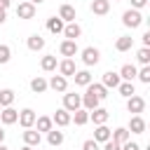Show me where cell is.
I'll return each mask as SVG.
<instances>
[{"label":"cell","mask_w":150,"mask_h":150,"mask_svg":"<svg viewBox=\"0 0 150 150\" xmlns=\"http://www.w3.org/2000/svg\"><path fill=\"white\" fill-rule=\"evenodd\" d=\"M127 110H129V112H134V115H141V112L145 110V98H143V96H138V94L129 96V98H127Z\"/></svg>","instance_id":"3"},{"label":"cell","mask_w":150,"mask_h":150,"mask_svg":"<svg viewBox=\"0 0 150 150\" xmlns=\"http://www.w3.org/2000/svg\"><path fill=\"white\" fill-rule=\"evenodd\" d=\"M52 122H54L56 127H68V124H70V112H68L66 108H59V110L52 115Z\"/></svg>","instance_id":"16"},{"label":"cell","mask_w":150,"mask_h":150,"mask_svg":"<svg viewBox=\"0 0 150 150\" xmlns=\"http://www.w3.org/2000/svg\"><path fill=\"white\" fill-rule=\"evenodd\" d=\"M63 35H66V40H77L82 35V26L77 21H70V23L63 26Z\"/></svg>","instance_id":"9"},{"label":"cell","mask_w":150,"mask_h":150,"mask_svg":"<svg viewBox=\"0 0 150 150\" xmlns=\"http://www.w3.org/2000/svg\"><path fill=\"white\" fill-rule=\"evenodd\" d=\"M47 143H49L52 148H59V145L63 143V131H59V129L52 127V129L47 131Z\"/></svg>","instance_id":"25"},{"label":"cell","mask_w":150,"mask_h":150,"mask_svg":"<svg viewBox=\"0 0 150 150\" xmlns=\"http://www.w3.org/2000/svg\"><path fill=\"white\" fill-rule=\"evenodd\" d=\"M98 103H101V101H98L96 94H91L89 89L82 94V108H84V110H94V108H98Z\"/></svg>","instance_id":"19"},{"label":"cell","mask_w":150,"mask_h":150,"mask_svg":"<svg viewBox=\"0 0 150 150\" xmlns=\"http://www.w3.org/2000/svg\"><path fill=\"white\" fill-rule=\"evenodd\" d=\"M80 54H82V63H84V66H96V63L101 61V52H98L96 47H84Z\"/></svg>","instance_id":"2"},{"label":"cell","mask_w":150,"mask_h":150,"mask_svg":"<svg viewBox=\"0 0 150 150\" xmlns=\"http://www.w3.org/2000/svg\"><path fill=\"white\" fill-rule=\"evenodd\" d=\"M63 108L68 112H75L77 108H82V96L80 94H63Z\"/></svg>","instance_id":"7"},{"label":"cell","mask_w":150,"mask_h":150,"mask_svg":"<svg viewBox=\"0 0 150 150\" xmlns=\"http://www.w3.org/2000/svg\"><path fill=\"white\" fill-rule=\"evenodd\" d=\"M47 87L54 89V91H59V94H63V91L68 89V77H63V75H52V80L47 82Z\"/></svg>","instance_id":"8"},{"label":"cell","mask_w":150,"mask_h":150,"mask_svg":"<svg viewBox=\"0 0 150 150\" xmlns=\"http://www.w3.org/2000/svg\"><path fill=\"white\" fill-rule=\"evenodd\" d=\"M16 120H19V110H14L12 105H7V108H2V112H0V122L2 124H16Z\"/></svg>","instance_id":"11"},{"label":"cell","mask_w":150,"mask_h":150,"mask_svg":"<svg viewBox=\"0 0 150 150\" xmlns=\"http://www.w3.org/2000/svg\"><path fill=\"white\" fill-rule=\"evenodd\" d=\"M21 136H23V143H26V145H30V148H38V145H40V141H42V138H40V131H35L33 127H30V129H26Z\"/></svg>","instance_id":"17"},{"label":"cell","mask_w":150,"mask_h":150,"mask_svg":"<svg viewBox=\"0 0 150 150\" xmlns=\"http://www.w3.org/2000/svg\"><path fill=\"white\" fill-rule=\"evenodd\" d=\"M26 47H28L30 52H40V49H45V38H42L40 33H33V35H28V40H26Z\"/></svg>","instance_id":"13"},{"label":"cell","mask_w":150,"mask_h":150,"mask_svg":"<svg viewBox=\"0 0 150 150\" xmlns=\"http://www.w3.org/2000/svg\"><path fill=\"white\" fill-rule=\"evenodd\" d=\"M73 80H75L77 87H87V84L91 82V73H89V70H75Z\"/></svg>","instance_id":"28"},{"label":"cell","mask_w":150,"mask_h":150,"mask_svg":"<svg viewBox=\"0 0 150 150\" xmlns=\"http://www.w3.org/2000/svg\"><path fill=\"white\" fill-rule=\"evenodd\" d=\"M94 141H96V143L110 141V129H108L105 124H96V129H94Z\"/></svg>","instance_id":"24"},{"label":"cell","mask_w":150,"mask_h":150,"mask_svg":"<svg viewBox=\"0 0 150 150\" xmlns=\"http://www.w3.org/2000/svg\"><path fill=\"white\" fill-rule=\"evenodd\" d=\"M110 138H112L115 143H120V145H122V143H127V141L131 138V134H129V129H127V127H117L115 131H110Z\"/></svg>","instance_id":"20"},{"label":"cell","mask_w":150,"mask_h":150,"mask_svg":"<svg viewBox=\"0 0 150 150\" xmlns=\"http://www.w3.org/2000/svg\"><path fill=\"white\" fill-rule=\"evenodd\" d=\"M0 143H5V129L0 127Z\"/></svg>","instance_id":"45"},{"label":"cell","mask_w":150,"mask_h":150,"mask_svg":"<svg viewBox=\"0 0 150 150\" xmlns=\"http://www.w3.org/2000/svg\"><path fill=\"white\" fill-rule=\"evenodd\" d=\"M108 117H110V112H108L105 108H94V110H89V120H91L94 124H105Z\"/></svg>","instance_id":"15"},{"label":"cell","mask_w":150,"mask_h":150,"mask_svg":"<svg viewBox=\"0 0 150 150\" xmlns=\"http://www.w3.org/2000/svg\"><path fill=\"white\" fill-rule=\"evenodd\" d=\"M134 47V38L131 35H120L117 40H115V49L117 52H129Z\"/></svg>","instance_id":"22"},{"label":"cell","mask_w":150,"mask_h":150,"mask_svg":"<svg viewBox=\"0 0 150 150\" xmlns=\"http://www.w3.org/2000/svg\"><path fill=\"white\" fill-rule=\"evenodd\" d=\"M35 117H38V115H35L33 108H23V110H19V120H16V122H19L23 129H30V127L35 124Z\"/></svg>","instance_id":"6"},{"label":"cell","mask_w":150,"mask_h":150,"mask_svg":"<svg viewBox=\"0 0 150 150\" xmlns=\"http://www.w3.org/2000/svg\"><path fill=\"white\" fill-rule=\"evenodd\" d=\"M59 19H61L63 23L75 21V7H73V5H61V7H59Z\"/></svg>","instance_id":"18"},{"label":"cell","mask_w":150,"mask_h":150,"mask_svg":"<svg viewBox=\"0 0 150 150\" xmlns=\"http://www.w3.org/2000/svg\"><path fill=\"white\" fill-rule=\"evenodd\" d=\"M5 21H7V12H5V9H0V26H2Z\"/></svg>","instance_id":"44"},{"label":"cell","mask_w":150,"mask_h":150,"mask_svg":"<svg viewBox=\"0 0 150 150\" xmlns=\"http://www.w3.org/2000/svg\"><path fill=\"white\" fill-rule=\"evenodd\" d=\"M16 16H19V19H26V21L33 19V16H35V5L28 2V0H21V2L16 5Z\"/></svg>","instance_id":"4"},{"label":"cell","mask_w":150,"mask_h":150,"mask_svg":"<svg viewBox=\"0 0 150 150\" xmlns=\"http://www.w3.org/2000/svg\"><path fill=\"white\" fill-rule=\"evenodd\" d=\"M122 23L127 26V28H138L141 23H143V14H141V9H127L124 14H122Z\"/></svg>","instance_id":"1"},{"label":"cell","mask_w":150,"mask_h":150,"mask_svg":"<svg viewBox=\"0 0 150 150\" xmlns=\"http://www.w3.org/2000/svg\"><path fill=\"white\" fill-rule=\"evenodd\" d=\"M136 59H138V63L150 66V47H141V49L136 52Z\"/></svg>","instance_id":"35"},{"label":"cell","mask_w":150,"mask_h":150,"mask_svg":"<svg viewBox=\"0 0 150 150\" xmlns=\"http://www.w3.org/2000/svg\"><path fill=\"white\" fill-rule=\"evenodd\" d=\"M9 59H12L9 45H0V63H9Z\"/></svg>","instance_id":"37"},{"label":"cell","mask_w":150,"mask_h":150,"mask_svg":"<svg viewBox=\"0 0 150 150\" xmlns=\"http://www.w3.org/2000/svg\"><path fill=\"white\" fill-rule=\"evenodd\" d=\"M120 148H122V145H120V143H115V141H112V138H110V141H105V143H103V150H120Z\"/></svg>","instance_id":"40"},{"label":"cell","mask_w":150,"mask_h":150,"mask_svg":"<svg viewBox=\"0 0 150 150\" xmlns=\"http://www.w3.org/2000/svg\"><path fill=\"white\" fill-rule=\"evenodd\" d=\"M33 127H38V131H40V134H42V131L47 134V131L54 127V122H52V117L42 115V117H35V124H33Z\"/></svg>","instance_id":"31"},{"label":"cell","mask_w":150,"mask_h":150,"mask_svg":"<svg viewBox=\"0 0 150 150\" xmlns=\"http://www.w3.org/2000/svg\"><path fill=\"white\" fill-rule=\"evenodd\" d=\"M28 2H33V5H40V2H45V0H28Z\"/></svg>","instance_id":"46"},{"label":"cell","mask_w":150,"mask_h":150,"mask_svg":"<svg viewBox=\"0 0 150 150\" xmlns=\"http://www.w3.org/2000/svg\"><path fill=\"white\" fill-rule=\"evenodd\" d=\"M63 26H66V23H63L59 16H49V19H47V30H49V33H54V35L63 33Z\"/></svg>","instance_id":"26"},{"label":"cell","mask_w":150,"mask_h":150,"mask_svg":"<svg viewBox=\"0 0 150 150\" xmlns=\"http://www.w3.org/2000/svg\"><path fill=\"white\" fill-rule=\"evenodd\" d=\"M56 68H59V75H63V77H73V75H75V70H77L73 59H63Z\"/></svg>","instance_id":"14"},{"label":"cell","mask_w":150,"mask_h":150,"mask_svg":"<svg viewBox=\"0 0 150 150\" xmlns=\"http://www.w3.org/2000/svg\"><path fill=\"white\" fill-rule=\"evenodd\" d=\"M21 150H33V148H30V145H26V143H23V148H21Z\"/></svg>","instance_id":"47"},{"label":"cell","mask_w":150,"mask_h":150,"mask_svg":"<svg viewBox=\"0 0 150 150\" xmlns=\"http://www.w3.org/2000/svg\"><path fill=\"white\" fill-rule=\"evenodd\" d=\"M0 150H9V148H7V145H5V143H0Z\"/></svg>","instance_id":"48"},{"label":"cell","mask_w":150,"mask_h":150,"mask_svg":"<svg viewBox=\"0 0 150 150\" xmlns=\"http://www.w3.org/2000/svg\"><path fill=\"white\" fill-rule=\"evenodd\" d=\"M120 82H122L120 73H112V70L103 73V80H101V84H103L105 89H117V84H120Z\"/></svg>","instance_id":"10"},{"label":"cell","mask_w":150,"mask_h":150,"mask_svg":"<svg viewBox=\"0 0 150 150\" xmlns=\"http://www.w3.org/2000/svg\"><path fill=\"white\" fill-rule=\"evenodd\" d=\"M120 150H141V145H138V143H134V141L129 138L127 143H122V148H120Z\"/></svg>","instance_id":"39"},{"label":"cell","mask_w":150,"mask_h":150,"mask_svg":"<svg viewBox=\"0 0 150 150\" xmlns=\"http://www.w3.org/2000/svg\"><path fill=\"white\" fill-rule=\"evenodd\" d=\"M112 2H120V0H112Z\"/></svg>","instance_id":"49"},{"label":"cell","mask_w":150,"mask_h":150,"mask_svg":"<svg viewBox=\"0 0 150 150\" xmlns=\"http://www.w3.org/2000/svg\"><path fill=\"white\" fill-rule=\"evenodd\" d=\"M59 52H61V56H66V59H73V56H77V52H80V47H77V40H63V42L59 45Z\"/></svg>","instance_id":"5"},{"label":"cell","mask_w":150,"mask_h":150,"mask_svg":"<svg viewBox=\"0 0 150 150\" xmlns=\"http://www.w3.org/2000/svg\"><path fill=\"white\" fill-rule=\"evenodd\" d=\"M14 98H16L14 89H0V105H2V108L12 105V103H14Z\"/></svg>","instance_id":"34"},{"label":"cell","mask_w":150,"mask_h":150,"mask_svg":"<svg viewBox=\"0 0 150 150\" xmlns=\"http://www.w3.org/2000/svg\"><path fill=\"white\" fill-rule=\"evenodd\" d=\"M120 77H122V80H127V82H134V77H136V66L124 63V66L120 68Z\"/></svg>","instance_id":"33"},{"label":"cell","mask_w":150,"mask_h":150,"mask_svg":"<svg viewBox=\"0 0 150 150\" xmlns=\"http://www.w3.org/2000/svg\"><path fill=\"white\" fill-rule=\"evenodd\" d=\"M19 2H21V0H19Z\"/></svg>","instance_id":"50"},{"label":"cell","mask_w":150,"mask_h":150,"mask_svg":"<svg viewBox=\"0 0 150 150\" xmlns=\"http://www.w3.org/2000/svg\"><path fill=\"white\" fill-rule=\"evenodd\" d=\"M136 77H138L143 84H150V66H143L141 70H136Z\"/></svg>","instance_id":"36"},{"label":"cell","mask_w":150,"mask_h":150,"mask_svg":"<svg viewBox=\"0 0 150 150\" xmlns=\"http://www.w3.org/2000/svg\"><path fill=\"white\" fill-rule=\"evenodd\" d=\"M82 150H101V143H96L94 138H87L82 143Z\"/></svg>","instance_id":"38"},{"label":"cell","mask_w":150,"mask_h":150,"mask_svg":"<svg viewBox=\"0 0 150 150\" xmlns=\"http://www.w3.org/2000/svg\"><path fill=\"white\" fill-rule=\"evenodd\" d=\"M127 129H129V134H145V120L141 115H131Z\"/></svg>","instance_id":"12"},{"label":"cell","mask_w":150,"mask_h":150,"mask_svg":"<svg viewBox=\"0 0 150 150\" xmlns=\"http://www.w3.org/2000/svg\"><path fill=\"white\" fill-rule=\"evenodd\" d=\"M91 12L98 16H105L110 12V0H91Z\"/></svg>","instance_id":"21"},{"label":"cell","mask_w":150,"mask_h":150,"mask_svg":"<svg viewBox=\"0 0 150 150\" xmlns=\"http://www.w3.org/2000/svg\"><path fill=\"white\" fill-rule=\"evenodd\" d=\"M40 66H42V70L45 73H52V70H56V56L54 54H47V56H42V61H40Z\"/></svg>","instance_id":"32"},{"label":"cell","mask_w":150,"mask_h":150,"mask_svg":"<svg viewBox=\"0 0 150 150\" xmlns=\"http://www.w3.org/2000/svg\"><path fill=\"white\" fill-rule=\"evenodd\" d=\"M148 5V0H131V9H143Z\"/></svg>","instance_id":"41"},{"label":"cell","mask_w":150,"mask_h":150,"mask_svg":"<svg viewBox=\"0 0 150 150\" xmlns=\"http://www.w3.org/2000/svg\"><path fill=\"white\" fill-rule=\"evenodd\" d=\"M141 40H143V47H150V30H145Z\"/></svg>","instance_id":"42"},{"label":"cell","mask_w":150,"mask_h":150,"mask_svg":"<svg viewBox=\"0 0 150 150\" xmlns=\"http://www.w3.org/2000/svg\"><path fill=\"white\" fill-rule=\"evenodd\" d=\"M70 122H75L77 127L87 124V122H89V110H84V108H77L75 112H70Z\"/></svg>","instance_id":"23"},{"label":"cell","mask_w":150,"mask_h":150,"mask_svg":"<svg viewBox=\"0 0 150 150\" xmlns=\"http://www.w3.org/2000/svg\"><path fill=\"white\" fill-rule=\"evenodd\" d=\"M30 89H33V94H45L49 87H47V80H45L42 75H38V77L30 80Z\"/></svg>","instance_id":"27"},{"label":"cell","mask_w":150,"mask_h":150,"mask_svg":"<svg viewBox=\"0 0 150 150\" xmlns=\"http://www.w3.org/2000/svg\"><path fill=\"white\" fill-rule=\"evenodd\" d=\"M117 91H120V96L129 98V96H134V94H136V87H134V82H127V80H122V82L117 84Z\"/></svg>","instance_id":"29"},{"label":"cell","mask_w":150,"mask_h":150,"mask_svg":"<svg viewBox=\"0 0 150 150\" xmlns=\"http://www.w3.org/2000/svg\"><path fill=\"white\" fill-rule=\"evenodd\" d=\"M87 89H89L91 94H96V98H98V101H103V98L108 96V89H105L101 82H89V84H87Z\"/></svg>","instance_id":"30"},{"label":"cell","mask_w":150,"mask_h":150,"mask_svg":"<svg viewBox=\"0 0 150 150\" xmlns=\"http://www.w3.org/2000/svg\"><path fill=\"white\" fill-rule=\"evenodd\" d=\"M9 5H12V0H0V9H5V12H7V9H9Z\"/></svg>","instance_id":"43"}]
</instances>
